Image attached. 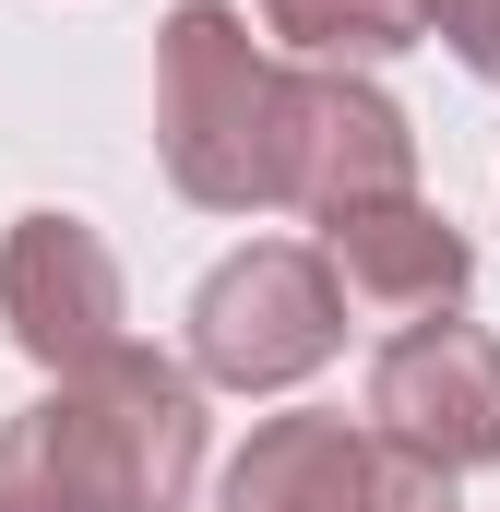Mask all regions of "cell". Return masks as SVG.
I'll use <instances>...</instances> for the list:
<instances>
[{
    "label": "cell",
    "mask_w": 500,
    "mask_h": 512,
    "mask_svg": "<svg viewBox=\"0 0 500 512\" xmlns=\"http://www.w3.org/2000/svg\"><path fill=\"white\" fill-rule=\"evenodd\" d=\"M286 108H298V72L250 36L239 0H179L155 24V155H167L179 203L274 215L286 203Z\"/></svg>",
    "instance_id": "obj_2"
},
{
    "label": "cell",
    "mask_w": 500,
    "mask_h": 512,
    "mask_svg": "<svg viewBox=\"0 0 500 512\" xmlns=\"http://www.w3.org/2000/svg\"><path fill=\"white\" fill-rule=\"evenodd\" d=\"M417 191V131L370 72H298L286 108V203L298 215H358V203H405Z\"/></svg>",
    "instance_id": "obj_6"
},
{
    "label": "cell",
    "mask_w": 500,
    "mask_h": 512,
    "mask_svg": "<svg viewBox=\"0 0 500 512\" xmlns=\"http://www.w3.org/2000/svg\"><path fill=\"white\" fill-rule=\"evenodd\" d=\"M0 322H12V346H24L48 382L120 358V346H131V334H120V322H131L120 251H108L84 215H12V239H0Z\"/></svg>",
    "instance_id": "obj_5"
},
{
    "label": "cell",
    "mask_w": 500,
    "mask_h": 512,
    "mask_svg": "<svg viewBox=\"0 0 500 512\" xmlns=\"http://www.w3.org/2000/svg\"><path fill=\"white\" fill-rule=\"evenodd\" d=\"M346 346V286L322 239H250L191 286V370L215 393H286Z\"/></svg>",
    "instance_id": "obj_3"
},
{
    "label": "cell",
    "mask_w": 500,
    "mask_h": 512,
    "mask_svg": "<svg viewBox=\"0 0 500 512\" xmlns=\"http://www.w3.org/2000/svg\"><path fill=\"white\" fill-rule=\"evenodd\" d=\"M262 36L298 72H370L429 36V0H262Z\"/></svg>",
    "instance_id": "obj_9"
},
{
    "label": "cell",
    "mask_w": 500,
    "mask_h": 512,
    "mask_svg": "<svg viewBox=\"0 0 500 512\" xmlns=\"http://www.w3.org/2000/svg\"><path fill=\"white\" fill-rule=\"evenodd\" d=\"M429 36H441L477 84H500V0H429Z\"/></svg>",
    "instance_id": "obj_10"
},
{
    "label": "cell",
    "mask_w": 500,
    "mask_h": 512,
    "mask_svg": "<svg viewBox=\"0 0 500 512\" xmlns=\"http://www.w3.org/2000/svg\"><path fill=\"white\" fill-rule=\"evenodd\" d=\"M370 429L393 453L441 465V477H477L500 465V334L489 322H417L370 358Z\"/></svg>",
    "instance_id": "obj_4"
},
{
    "label": "cell",
    "mask_w": 500,
    "mask_h": 512,
    "mask_svg": "<svg viewBox=\"0 0 500 512\" xmlns=\"http://www.w3.org/2000/svg\"><path fill=\"white\" fill-rule=\"evenodd\" d=\"M381 477H393V441L381 429H346V417H262L227 477H215V512H381Z\"/></svg>",
    "instance_id": "obj_8"
},
{
    "label": "cell",
    "mask_w": 500,
    "mask_h": 512,
    "mask_svg": "<svg viewBox=\"0 0 500 512\" xmlns=\"http://www.w3.org/2000/svg\"><path fill=\"white\" fill-rule=\"evenodd\" d=\"M203 370L120 346L0 417V512H179L203 477Z\"/></svg>",
    "instance_id": "obj_1"
},
{
    "label": "cell",
    "mask_w": 500,
    "mask_h": 512,
    "mask_svg": "<svg viewBox=\"0 0 500 512\" xmlns=\"http://www.w3.org/2000/svg\"><path fill=\"white\" fill-rule=\"evenodd\" d=\"M322 262H334L346 310H358V322H393V334L453 322L465 286H477L465 227H453L441 203H417V191H405V203H358V215H334V227H322Z\"/></svg>",
    "instance_id": "obj_7"
}]
</instances>
